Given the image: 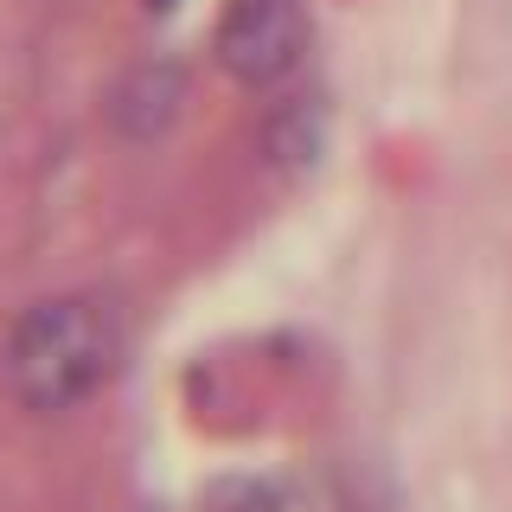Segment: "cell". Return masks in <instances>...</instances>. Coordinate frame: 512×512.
<instances>
[{"label": "cell", "mask_w": 512, "mask_h": 512, "mask_svg": "<svg viewBox=\"0 0 512 512\" xmlns=\"http://www.w3.org/2000/svg\"><path fill=\"white\" fill-rule=\"evenodd\" d=\"M180 96H186V84H180L173 64H141V71H128L122 84H116L109 116H116V128H122L128 141H154L160 128L180 116Z\"/></svg>", "instance_id": "cell-3"}, {"label": "cell", "mask_w": 512, "mask_h": 512, "mask_svg": "<svg viewBox=\"0 0 512 512\" xmlns=\"http://www.w3.org/2000/svg\"><path fill=\"white\" fill-rule=\"evenodd\" d=\"M269 141H276L282 160H314V148H320V109L314 103H288L276 116V128H269Z\"/></svg>", "instance_id": "cell-4"}, {"label": "cell", "mask_w": 512, "mask_h": 512, "mask_svg": "<svg viewBox=\"0 0 512 512\" xmlns=\"http://www.w3.org/2000/svg\"><path fill=\"white\" fill-rule=\"evenodd\" d=\"M148 7H173V0H148Z\"/></svg>", "instance_id": "cell-6"}, {"label": "cell", "mask_w": 512, "mask_h": 512, "mask_svg": "<svg viewBox=\"0 0 512 512\" xmlns=\"http://www.w3.org/2000/svg\"><path fill=\"white\" fill-rule=\"evenodd\" d=\"M308 52V13L301 0H231L218 20V64L244 90H269Z\"/></svg>", "instance_id": "cell-2"}, {"label": "cell", "mask_w": 512, "mask_h": 512, "mask_svg": "<svg viewBox=\"0 0 512 512\" xmlns=\"http://www.w3.org/2000/svg\"><path fill=\"white\" fill-rule=\"evenodd\" d=\"M205 512H282V493L269 480H218L205 493Z\"/></svg>", "instance_id": "cell-5"}, {"label": "cell", "mask_w": 512, "mask_h": 512, "mask_svg": "<svg viewBox=\"0 0 512 512\" xmlns=\"http://www.w3.org/2000/svg\"><path fill=\"white\" fill-rule=\"evenodd\" d=\"M122 365V320L103 295L39 301L7 340V384L26 410L52 416L84 404Z\"/></svg>", "instance_id": "cell-1"}]
</instances>
